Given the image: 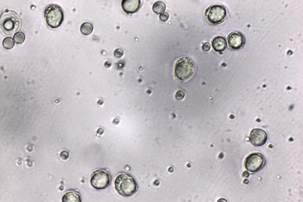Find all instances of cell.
Instances as JSON below:
<instances>
[{
    "label": "cell",
    "instance_id": "obj_15",
    "mask_svg": "<svg viewBox=\"0 0 303 202\" xmlns=\"http://www.w3.org/2000/svg\"><path fill=\"white\" fill-rule=\"evenodd\" d=\"M2 44L4 47L5 49H10L14 47V42L12 38L7 37L3 40Z\"/></svg>",
    "mask_w": 303,
    "mask_h": 202
},
{
    "label": "cell",
    "instance_id": "obj_18",
    "mask_svg": "<svg viewBox=\"0 0 303 202\" xmlns=\"http://www.w3.org/2000/svg\"><path fill=\"white\" fill-rule=\"evenodd\" d=\"M123 51L121 49H116L114 52V56L117 58H120L123 55Z\"/></svg>",
    "mask_w": 303,
    "mask_h": 202
},
{
    "label": "cell",
    "instance_id": "obj_4",
    "mask_svg": "<svg viewBox=\"0 0 303 202\" xmlns=\"http://www.w3.org/2000/svg\"><path fill=\"white\" fill-rule=\"evenodd\" d=\"M44 16L47 25L52 28L60 26L64 19V13L62 8L55 4H49L46 7Z\"/></svg>",
    "mask_w": 303,
    "mask_h": 202
},
{
    "label": "cell",
    "instance_id": "obj_23",
    "mask_svg": "<svg viewBox=\"0 0 303 202\" xmlns=\"http://www.w3.org/2000/svg\"><path fill=\"white\" fill-rule=\"evenodd\" d=\"M243 175L244 177H248L249 175V173L247 171H245L243 173Z\"/></svg>",
    "mask_w": 303,
    "mask_h": 202
},
{
    "label": "cell",
    "instance_id": "obj_27",
    "mask_svg": "<svg viewBox=\"0 0 303 202\" xmlns=\"http://www.w3.org/2000/svg\"><path fill=\"white\" fill-rule=\"evenodd\" d=\"M103 103V102L101 100H99L97 102V103L100 105H102Z\"/></svg>",
    "mask_w": 303,
    "mask_h": 202
},
{
    "label": "cell",
    "instance_id": "obj_3",
    "mask_svg": "<svg viewBox=\"0 0 303 202\" xmlns=\"http://www.w3.org/2000/svg\"><path fill=\"white\" fill-rule=\"evenodd\" d=\"M195 68L194 63L192 59L187 57H181L177 60L175 64V76L181 81L187 80L192 76Z\"/></svg>",
    "mask_w": 303,
    "mask_h": 202
},
{
    "label": "cell",
    "instance_id": "obj_24",
    "mask_svg": "<svg viewBox=\"0 0 303 202\" xmlns=\"http://www.w3.org/2000/svg\"><path fill=\"white\" fill-rule=\"evenodd\" d=\"M97 133L100 135H101L103 133V130L102 129L100 128L97 130Z\"/></svg>",
    "mask_w": 303,
    "mask_h": 202
},
{
    "label": "cell",
    "instance_id": "obj_14",
    "mask_svg": "<svg viewBox=\"0 0 303 202\" xmlns=\"http://www.w3.org/2000/svg\"><path fill=\"white\" fill-rule=\"evenodd\" d=\"M93 29L92 24L89 23L85 22L83 23L80 28L81 32L84 35H88L92 32Z\"/></svg>",
    "mask_w": 303,
    "mask_h": 202
},
{
    "label": "cell",
    "instance_id": "obj_7",
    "mask_svg": "<svg viewBox=\"0 0 303 202\" xmlns=\"http://www.w3.org/2000/svg\"><path fill=\"white\" fill-rule=\"evenodd\" d=\"M265 163V159L262 154L259 153H254L249 155L246 158L245 166L248 171L254 173L261 169Z\"/></svg>",
    "mask_w": 303,
    "mask_h": 202
},
{
    "label": "cell",
    "instance_id": "obj_20",
    "mask_svg": "<svg viewBox=\"0 0 303 202\" xmlns=\"http://www.w3.org/2000/svg\"><path fill=\"white\" fill-rule=\"evenodd\" d=\"M211 46L210 44L208 42H206L204 43L202 47V49L204 51H207L210 49Z\"/></svg>",
    "mask_w": 303,
    "mask_h": 202
},
{
    "label": "cell",
    "instance_id": "obj_25",
    "mask_svg": "<svg viewBox=\"0 0 303 202\" xmlns=\"http://www.w3.org/2000/svg\"><path fill=\"white\" fill-rule=\"evenodd\" d=\"M119 122V120L118 119L116 118L113 121V123L115 124H118Z\"/></svg>",
    "mask_w": 303,
    "mask_h": 202
},
{
    "label": "cell",
    "instance_id": "obj_2",
    "mask_svg": "<svg viewBox=\"0 0 303 202\" xmlns=\"http://www.w3.org/2000/svg\"><path fill=\"white\" fill-rule=\"evenodd\" d=\"M21 25L19 16L13 11L7 10L1 15V30L3 34L5 36H12L18 31Z\"/></svg>",
    "mask_w": 303,
    "mask_h": 202
},
{
    "label": "cell",
    "instance_id": "obj_5",
    "mask_svg": "<svg viewBox=\"0 0 303 202\" xmlns=\"http://www.w3.org/2000/svg\"><path fill=\"white\" fill-rule=\"evenodd\" d=\"M227 15L226 8L223 5H214L209 7L205 10V15L210 23L220 24L225 19Z\"/></svg>",
    "mask_w": 303,
    "mask_h": 202
},
{
    "label": "cell",
    "instance_id": "obj_8",
    "mask_svg": "<svg viewBox=\"0 0 303 202\" xmlns=\"http://www.w3.org/2000/svg\"><path fill=\"white\" fill-rule=\"evenodd\" d=\"M227 39L229 47L234 50L240 49L245 43V39L244 35L239 32L231 33L227 36Z\"/></svg>",
    "mask_w": 303,
    "mask_h": 202
},
{
    "label": "cell",
    "instance_id": "obj_28",
    "mask_svg": "<svg viewBox=\"0 0 303 202\" xmlns=\"http://www.w3.org/2000/svg\"><path fill=\"white\" fill-rule=\"evenodd\" d=\"M245 180L246 181H245H245H244V183H245V184H246V182H249L248 180L247 179H245ZM246 184H247V183H246Z\"/></svg>",
    "mask_w": 303,
    "mask_h": 202
},
{
    "label": "cell",
    "instance_id": "obj_16",
    "mask_svg": "<svg viewBox=\"0 0 303 202\" xmlns=\"http://www.w3.org/2000/svg\"><path fill=\"white\" fill-rule=\"evenodd\" d=\"M13 39L15 42L17 44L23 43L25 39V34L22 32H18L16 33L13 36Z\"/></svg>",
    "mask_w": 303,
    "mask_h": 202
},
{
    "label": "cell",
    "instance_id": "obj_11",
    "mask_svg": "<svg viewBox=\"0 0 303 202\" xmlns=\"http://www.w3.org/2000/svg\"><path fill=\"white\" fill-rule=\"evenodd\" d=\"M212 45L214 50L216 52L223 51L227 47L226 39L222 36L215 37L212 41Z\"/></svg>",
    "mask_w": 303,
    "mask_h": 202
},
{
    "label": "cell",
    "instance_id": "obj_13",
    "mask_svg": "<svg viewBox=\"0 0 303 202\" xmlns=\"http://www.w3.org/2000/svg\"><path fill=\"white\" fill-rule=\"evenodd\" d=\"M166 9L165 4L162 2L157 1L153 4L152 9L156 13L159 14H161L164 12Z\"/></svg>",
    "mask_w": 303,
    "mask_h": 202
},
{
    "label": "cell",
    "instance_id": "obj_21",
    "mask_svg": "<svg viewBox=\"0 0 303 202\" xmlns=\"http://www.w3.org/2000/svg\"><path fill=\"white\" fill-rule=\"evenodd\" d=\"M69 156L68 153L65 151L62 152L60 154L61 158L63 160L67 159L68 158Z\"/></svg>",
    "mask_w": 303,
    "mask_h": 202
},
{
    "label": "cell",
    "instance_id": "obj_17",
    "mask_svg": "<svg viewBox=\"0 0 303 202\" xmlns=\"http://www.w3.org/2000/svg\"><path fill=\"white\" fill-rule=\"evenodd\" d=\"M169 15L167 12H164L161 13L159 16L160 19L163 21H167L168 19Z\"/></svg>",
    "mask_w": 303,
    "mask_h": 202
},
{
    "label": "cell",
    "instance_id": "obj_12",
    "mask_svg": "<svg viewBox=\"0 0 303 202\" xmlns=\"http://www.w3.org/2000/svg\"><path fill=\"white\" fill-rule=\"evenodd\" d=\"M62 201L63 202H81L79 195L74 191H70L66 193L62 197Z\"/></svg>",
    "mask_w": 303,
    "mask_h": 202
},
{
    "label": "cell",
    "instance_id": "obj_22",
    "mask_svg": "<svg viewBox=\"0 0 303 202\" xmlns=\"http://www.w3.org/2000/svg\"><path fill=\"white\" fill-rule=\"evenodd\" d=\"M111 65V63L109 61L106 62L104 64V65L107 67L108 68L110 67Z\"/></svg>",
    "mask_w": 303,
    "mask_h": 202
},
{
    "label": "cell",
    "instance_id": "obj_10",
    "mask_svg": "<svg viewBox=\"0 0 303 202\" xmlns=\"http://www.w3.org/2000/svg\"><path fill=\"white\" fill-rule=\"evenodd\" d=\"M140 0H123L121 2L122 8L127 14H132L137 12L141 6Z\"/></svg>",
    "mask_w": 303,
    "mask_h": 202
},
{
    "label": "cell",
    "instance_id": "obj_6",
    "mask_svg": "<svg viewBox=\"0 0 303 202\" xmlns=\"http://www.w3.org/2000/svg\"><path fill=\"white\" fill-rule=\"evenodd\" d=\"M111 177L109 173L104 169H98L93 172L91 178L90 183L95 189L101 190L106 188L110 183Z\"/></svg>",
    "mask_w": 303,
    "mask_h": 202
},
{
    "label": "cell",
    "instance_id": "obj_9",
    "mask_svg": "<svg viewBox=\"0 0 303 202\" xmlns=\"http://www.w3.org/2000/svg\"><path fill=\"white\" fill-rule=\"evenodd\" d=\"M267 135L266 132L260 129H255L251 132L249 139L250 142L255 146L263 145L266 142Z\"/></svg>",
    "mask_w": 303,
    "mask_h": 202
},
{
    "label": "cell",
    "instance_id": "obj_26",
    "mask_svg": "<svg viewBox=\"0 0 303 202\" xmlns=\"http://www.w3.org/2000/svg\"><path fill=\"white\" fill-rule=\"evenodd\" d=\"M121 62H119L118 63L117 65V68H120L122 67V64Z\"/></svg>",
    "mask_w": 303,
    "mask_h": 202
},
{
    "label": "cell",
    "instance_id": "obj_1",
    "mask_svg": "<svg viewBox=\"0 0 303 202\" xmlns=\"http://www.w3.org/2000/svg\"><path fill=\"white\" fill-rule=\"evenodd\" d=\"M115 190L121 195L125 197L133 196L137 191L138 186L135 179L125 173L119 174L114 181Z\"/></svg>",
    "mask_w": 303,
    "mask_h": 202
},
{
    "label": "cell",
    "instance_id": "obj_19",
    "mask_svg": "<svg viewBox=\"0 0 303 202\" xmlns=\"http://www.w3.org/2000/svg\"><path fill=\"white\" fill-rule=\"evenodd\" d=\"M184 96V93L182 91H179L176 93L175 97L177 100H180L183 98Z\"/></svg>",
    "mask_w": 303,
    "mask_h": 202
}]
</instances>
